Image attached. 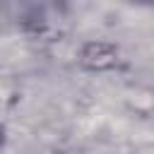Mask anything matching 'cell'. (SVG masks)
Wrapping results in <instances>:
<instances>
[{"label": "cell", "instance_id": "1", "mask_svg": "<svg viewBox=\"0 0 154 154\" xmlns=\"http://www.w3.org/2000/svg\"><path fill=\"white\" fill-rule=\"evenodd\" d=\"M132 5H142V7H154V0H130Z\"/></svg>", "mask_w": 154, "mask_h": 154}]
</instances>
